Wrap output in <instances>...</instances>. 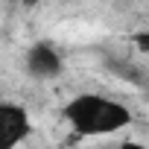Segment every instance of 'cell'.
Segmentation results:
<instances>
[{
    "label": "cell",
    "instance_id": "obj_4",
    "mask_svg": "<svg viewBox=\"0 0 149 149\" xmlns=\"http://www.w3.org/2000/svg\"><path fill=\"white\" fill-rule=\"evenodd\" d=\"M137 47L140 50H149V35H137Z\"/></svg>",
    "mask_w": 149,
    "mask_h": 149
},
{
    "label": "cell",
    "instance_id": "obj_1",
    "mask_svg": "<svg viewBox=\"0 0 149 149\" xmlns=\"http://www.w3.org/2000/svg\"><path fill=\"white\" fill-rule=\"evenodd\" d=\"M67 123L85 137H102V134H114L120 129H126L132 123V111L117 102L108 100L102 94H79L76 100H70L64 108Z\"/></svg>",
    "mask_w": 149,
    "mask_h": 149
},
{
    "label": "cell",
    "instance_id": "obj_2",
    "mask_svg": "<svg viewBox=\"0 0 149 149\" xmlns=\"http://www.w3.org/2000/svg\"><path fill=\"white\" fill-rule=\"evenodd\" d=\"M24 70L29 73L32 79L47 82V79H56L58 73L64 70V61H61V56H58V50L53 44L38 41V44H32L24 53Z\"/></svg>",
    "mask_w": 149,
    "mask_h": 149
},
{
    "label": "cell",
    "instance_id": "obj_3",
    "mask_svg": "<svg viewBox=\"0 0 149 149\" xmlns=\"http://www.w3.org/2000/svg\"><path fill=\"white\" fill-rule=\"evenodd\" d=\"M29 114L18 102H3L0 105V146L15 149L26 134H29Z\"/></svg>",
    "mask_w": 149,
    "mask_h": 149
}]
</instances>
